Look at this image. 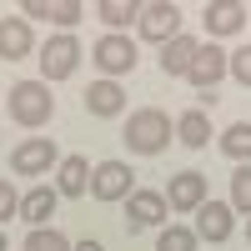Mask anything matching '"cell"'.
I'll list each match as a JSON object with an SVG mask.
<instances>
[{"label":"cell","instance_id":"cell-1","mask_svg":"<svg viewBox=\"0 0 251 251\" xmlns=\"http://www.w3.org/2000/svg\"><path fill=\"white\" fill-rule=\"evenodd\" d=\"M5 111H10L15 126L40 131V126H50V116H55V96H50L46 80H15L5 91Z\"/></svg>","mask_w":251,"mask_h":251},{"label":"cell","instance_id":"cell-2","mask_svg":"<svg viewBox=\"0 0 251 251\" xmlns=\"http://www.w3.org/2000/svg\"><path fill=\"white\" fill-rule=\"evenodd\" d=\"M171 136H176V121L156 106L126 116V151H136V156H161L171 146Z\"/></svg>","mask_w":251,"mask_h":251},{"label":"cell","instance_id":"cell-3","mask_svg":"<svg viewBox=\"0 0 251 251\" xmlns=\"http://www.w3.org/2000/svg\"><path fill=\"white\" fill-rule=\"evenodd\" d=\"M91 60L100 66L106 80L131 75V71H136V40H131V35H100L96 46H91Z\"/></svg>","mask_w":251,"mask_h":251},{"label":"cell","instance_id":"cell-4","mask_svg":"<svg viewBox=\"0 0 251 251\" xmlns=\"http://www.w3.org/2000/svg\"><path fill=\"white\" fill-rule=\"evenodd\" d=\"M55 166H60V151H55L50 136H30V141H20L10 151V171L15 176H46Z\"/></svg>","mask_w":251,"mask_h":251},{"label":"cell","instance_id":"cell-5","mask_svg":"<svg viewBox=\"0 0 251 251\" xmlns=\"http://www.w3.org/2000/svg\"><path fill=\"white\" fill-rule=\"evenodd\" d=\"M141 40H151V46H166V40L181 35V5L171 0H151V5H141Z\"/></svg>","mask_w":251,"mask_h":251},{"label":"cell","instance_id":"cell-6","mask_svg":"<svg viewBox=\"0 0 251 251\" xmlns=\"http://www.w3.org/2000/svg\"><path fill=\"white\" fill-rule=\"evenodd\" d=\"M131 191H136V171L126 161H100L91 171V196L96 201H126Z\"/></svg>","mask_w":251,"mask_h":251},{"label":"cell","instance_id":"cell-7","mask_svg":"<svg viewBox=\"0 0 251 251\" xmlns=\"http://www.w3.org/2000/svg\"><path fill=\"white\" fill-rule=\"evenodd\" d=\"M75 66H80V46H75V35H50L46 40V50H40V80H66V75H75Z\"/></svg>","mask_w":251,"mask_h":251},{"label":"cell","instance_id":"cell-8","mask_svg":"<svg viewBox=\"0 0 251 251\" xmlns=\"http://www.w3.org/2000/svg\"><path fill=\"white\" fill-rule=\"evenodd\" d=\"M196 241H231V231H236V211H231V201H211L206 196L201 206H196Z\"/></svg>","mask_w":251,"mask_h":251},{"label":"cell","instance_id":"cell-9","mask_svg":"<svg viewBox=\"0 0 251 251\" xmlns=\"http://www.w3.org/2000/svg\"><path fill=\"white\" fill-rule=\"evenodd\" d=\"M226 55H231V50H221V46L206 40V46L196 50V60H191V71H186V80H191L201 96H211V91L221 86V75H226Z\"/></svg>","mask_w":251,"mask_h":251},{"label":"cell","instance_id":"cell-10","mask_svg":"<svg viewBox=\"0 0 251 251\" xmlns=\"http://www.w3.org/2000/svg\"><path fill=\"white\" fill-rule=\"evenodd\" d=\"M141 226H166V196L161 191H131L126 196V231Z\"/></svg>","mask_w":251,"mask_h":251},{"label":"cell","instance_id":"cell-11","mask_svg":"<svg viewBox=\"0 0 251 251\" xmlns=\"http://www.w3.org/2000/svg\"><path fill=\"white\" fill-rule=\"evenodd\" d=\"M201 201H206V176L201 171H176L166 181V206L171 211H196Z\"/></svg>","mask_w":251,"mask_h":251},{"label":"cell","instance_id":"cell-12","mask_svg":"<svg viewBox=\"0 0 251 251\" xmlns=\"http://www.w3.org/2000/svg\"><path fill=\"white\" fill-rule=\"evenodd\" d=\"M30 50H35L30 20L25 15H5V20H0V55H5V60H25Z\"/></svg>","mask_w":251,"mask_h":251},{"label":"cell","instance_id":"cell-13","mask_svg":"<svg viewBox=\"0 0 251 251\" xmlns=\"http://www.w3.org/2000/svg\"><path fill=\"white\" fill-rule=\"evenodd\" d=\"M201 20H206V35H236L246 30V5L241 0H211Z\"/></svg>","mask_w":251,"mask_h":251},{"label":"cell","instance_id":"cell-14","mask_svg":"<svg viewBox=\"0 0 251 251\" xmlns=\"http://www.w3.org/2000/svg\"><path fill=\"white\" fill-rule=\"evenodd\" d=\"M91 171H96V166H86V156H60V166H55V191L60 196H86Z\"/></svg>","mask_w":251,"mask_h":251},{"label":"cell","instance_id":"cell-15","mask_svg":"<svg viewBox=\"0 0 251 251\" xmlns=\"http://www.w3.org/2000/svg\"><path fill=\"white\" fill-rule=\"evenodd\" d=\"M196 50H201L196 35L166 40V46H161V75H186V71H191V60H196Z\"/></svg>","mask_w":251,"mask_h":251},{"label":"cell","instance_id":"cell-16","mask_svg":"<svg viewBox=\"0 0 251 251\" xmlns=\"http://www.w3.org/2000/svg\"><path fill=\"white\" fill-rule=\"evenodd\" d=\"M55 201H60L55 186H30V191L20 196V216L30 221V231H35V226H46V221L55 216Z\"/></svg>","mask_w":251,"mask_h":251},{"label":"cell","instance_id":"cell-17","mask_svg":"<svg viewBox=\"0 0 251 251\" xmlns=\"http://www.w3.org/2000/svg\"><path fill=\"white\" fill-rule=\"evenodd\" d=\"M86 111L91 116H121L126 111V91L116 80H96V86H86Z\"/></svg>","mask_w":251,"mask_h":251},{"label":"cell","instance_id":"cell-18","mask_svg":"<svg viewBox=\"0 0 251 251\" xmlns=\"http://www.w3.org/2000/svg\"><path fill=\"white\" fill-rule=\"evenodd\" d=\"M176 141H181V146H191V151H206V141H211V121H206L201 106H196V111H186V116L176 121Z\"/></svg>","mask_w":251,"mask_h":251},{"label":"cell","instance_id":"cell-19","mask_svg":"<svg viewBox=\"0 0 251 251\" xmlns=\"http://www.w3.org/2000/svg\"><path fill=\"white\" fill-rule=\"evenodd\" d=\"M96 15L111 25V35H126V25H131V20H141V5H136V0H100Z\"/></svg>","mask_w":251,"mask_h":251},{"label":"cell","instance_id":"cell-20","mask_svg":"<svg viewBox=\"0 0 251 251\" xmlns=\"http://www.w3.org/2000/svg\"><path fill=\"white\" fill-rule=\"evenodd\" d=\"M221 151L231 161H241V166H251V121L226 126V131H221Z\"/></svg>","mask_w":251,"mask_h":251},{"label":"cell","instance_id":"cell-21","mask_svg":"<svg viewBox=\"0 0 251 251\" xmlns=\"http://www.w3.org/2000/svg\"><path fill=\"white\" fill-rule=\"evenodd\" d=\"M25 251H75V246L60 236L55 226H35V231L25 236Z\"/></svg>","mask_w":251,"mask_h":251},{"label":"cell","instance_id":"cell-22","mask_svg":"<svg viewBox=\"0 0 251 251\" xmlns=\"http://www.w3.org/2000/svg\"><path fill=\"white\" fill-rule=\"evenodd\" d=\"M156 251H196V231L191 226H161Z\"/></svg>","mask_w":251,"mask_h":251},{"label":"cell","instance_id":"cell-23","mask_svg":"<svg viewBox=\"0 0 251 251\" xmlns=\"http://www.w3.org/2000/svg\"><path fill=\"white\" fill-rule=\"evenodd\" d=\"M231 211L251 216V166H236V176H231Z\"/></svg>","mask_w":251,"mask_h":251},{"label":"cell","instance_id":"cell-24","mask_svg":"<svg viewBox=\"0 0 251 251\" xmlns=\"http://www.w3.org/2000/svg\"><path fill=\"white\" fill-rule=\"evenodd\" d=\"M226 75H236L241 86L251 91V46H241V50H231V55H226Z\"/></svg>","mask_w":251,"mask_h":251},{"label":"cell","instance_id":"cell-25","mask_svg":"<svg viewBox=\"0 0 251 251\" xmlns=\"http://www.w3.org/2000/svg\"><path fill=\"white\" fill-rule=\"evenodd\" d=\"M80 15H86L80 0H50V15H46V20H55V25H75Z\"/></svg>","mask_w":251,"mask_h":251},{"label":"cell","instance_id":"cell-26","mask_svg":"<svg viewBox=\"0 0 251 251\" xmlns=\"http://www.w3.org/2000/svg\"><path fill=\"white\" fill-rule=\"evenodd\" d=\"M10 216H20V196H15L10 181H0V226H5Z\"/></svg>","mask_w":251,"mask_h":251},{"label":"cell","instance_id":"cell-27","mask_svg":"<svg viewBox=\"0 0 251 251\" xmlns=\"http://www.w3.org/2000/svg\"><path fill=\"white\" fill-rule=\"evenodd\" d=\"M25 15H50V0H25Z\"/></svg>","mask_w":251,"mask_h":251},{"label":"cell","instance_id":"cell-28","mask_svg":"<svg viewBox=\"0 0 251 251\" xmlns=\"http://www.w3.org/2000/svg\"><path fill=\"white\" fill-rule=\"evenodd\" d=\"M75 251H106V246H100V241H80Z\"/></svg>","mask_w":251,"mask_h":251},{"label":"cell","instance_id":"cell-29","mask_svg":"<svg viewBox=\"0 0 251 251\" xmlns=\"http://www.w3.org/2000/svg\"><path fill=\"white\" fill-rule=\"evenodd\" d=\"M0 251H5V231H0Z\"/></svg>","mask_w":251,"mask_h":251},{"label":"cell","instance_id":"cell-30","mask_svg":"<svg viewBox=\"0 0 251 251\" xmlns=\"http://www.w3.org/2000/svg\"><path fill=\"white\" fill-rule=\"evenodd\" d=\"M246 236H251V216H246Z\"/></svg>","mask_w":251,"mask_h":251}]
</instances>
